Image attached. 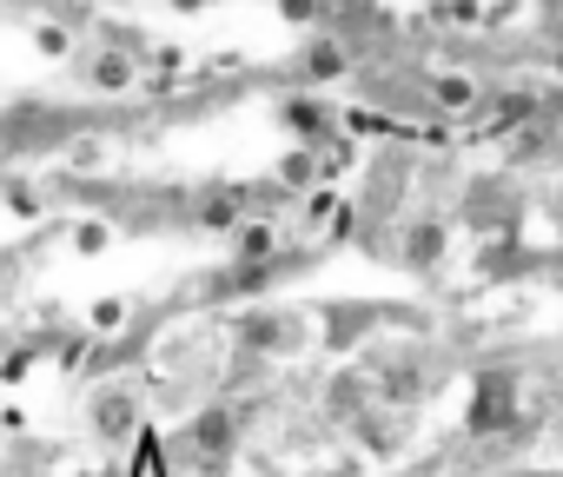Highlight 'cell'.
<instances>
[{
  "label": "cell",
  "instance_id": "6da1fadb",
  "mask_svg": "<svg viewBox=\"0 0 563 477\" xmlns=\"http://www.w3.org/2000/svg\"><path fill=\"white\" fill-rule=\"evenodd\" d=\"M186 444H192V457H199V464H225V457H232V444H239V418H232L225 404H206V411L186 424Z\"/></svg>",
  "mask_w": 563,
  "mask_h": 477
},
{
  "label": "cell",
  "instance_id": "7a4b0ae2",
  "mask_svg": "<svg viewBox=\"0 0 563 477\" xmlns=\"http://www.w3.org/2000/svg\"><path fill=\"white\" fill-rule=\"evenodd\" d=\"M140 60H146V54H133V47L87 54V87H93V93H126V87L140 80Z\"/></svg>",
  "mask_w": 563,
  "mask_h": 477
},
{
  "label": "cell",
  "instance_id": "3957f363",
  "mask_svg": "<svg viewBox=\"0 0 563 477\" xmlns=\"http://www.w3.org/2000/svg\"><path fill=\"white\" fill-rule=\"evenodd\" d=\"M352 74V47L339 41V34H319L306 54H299V80H312V87H325V80H345Z\"/></svg>",
  "mask_w": 563,
  "mask_h": 477
},
{
  "label": "cell",
  "instance_id": "277c9868",
  "mask_svg": "<svg viewBox=\"0 0 563 477\" xmlns=\"http://www.w3.org/2000/svg\"><path fill=\"white\" fill-rule=\"evenodd\" d=\"M87 418H93V437L120 444V437H133V424H140V398H133V391H100Z\"/></svg>",
  "mask_w": 563,
  "mask_h": 477
},
{
  "label": "cell",
  "instance_id": "5b68a950",
  "mask_svg": "<svg viewBox=\"0 0 563 477\" xmlns=\"http://www.w3.org/2000/svg\"><path fill=\"white\" fill-rule=\"evenodd\" d=\"M278 120H286L306 146H325V140H332V107H325V100H312V93H292L286 107H278Z\"/></svg>",
  "mask_w": 563,
  "mask_h": 477
},
{
  "label": "cell",
  "instance_id": "8992f818",
  "mask_svg": "<svg viewBox=\"0 0 563 477\" xmlns=\"http://www.w3.org/2000/svg\"><path fill=\"white\" fill-rule=\"evenodd\" d=\"M424 100L438 113H471L477 107V80L471 74H424Z\"/></svg>",
  "mask_w": 563,
  "mask_h": 477
},
{
  "label": "cell",
  "instance_id": "52a82bcc",
  "mask_svg": "<svg viewBox=\"0 0 563 477\" xmlns=\"http://www.w3.org/2000/svg\"><path fill=\"white\" fill-rule=\"evenodd\" d=\"M232 253H239V266H265V259L278 253V232H272V219H265V212H252V219L232 232Z\"/></svg>",
  "mask_w": 563,
  "mask_h": 477
},
{
  "label": "cell",
  "instance_id": "ba28073f",
  "mask_svg": "<svg viewBox=\"0 0 563 477\" xmlns=\"http://www.w3.org/2000/svg\"><path fill=\"white\" fill-rule=\"evenodd\" d=\"M438 259H444V225H438V219H411V225H405V266L424 273V266H438Z\"/></svg>",
  "mask_w": 563,
  "mask_h": 477
},
{
  "label": "cell",
  "instance_id": "9c48e42d",
  "mask_svg": "<svg viewBox=\"0 0 563 477\" xmlns=\"http://www.w3.org/2000/svg\"><path fill=\"white\" fill-rule=\"evenodd\" d=\"M199 225L206 232H239L245 225V192L232 186V192H206L199 199Z\"/></svg>",
  "mask_w": 563,
  "mask_h": 477
},
{
  "label": "cell",
  "instance_id": "30bf717a",
  "mask_svg": "<svg viewBox=\"0 0 563 477\" xmlns=\"http://www.w3.org/2000/svg\"><path fill=\"white\" fill-rule=\"evenodd\" d=\"M325 173V159H319V146H292L286 159H278V192H306L312 179Z\"/></svg>",
  "mask_w": 563,
  "mask_h": 477
},
{
  "label": "cell",
  "instance_id": "8fae6325",
  "mask_svg": "<svg viewBox=\"0 0 563 477\" xmlns=\"http://www.w3.org/2000/svg\"><path fill=\"white\" fill-rule=\"evenodd\" d=\"M27 34H34V47L47 60H67L74 54V27H60V21H27Z\"/></svg>",
  "mask_w": 563,
  "mask_h": 477
},
{
  "label": "cell",
  "instance_id": "7c38bea8",
  "mask_svg": "<svg viewBox=\"0 0 563 477\" xmlns=\"http://www.w3.org/2000/svg\"><path fill=\"white\" fill-rule=\"evenodd\" d=\"M126 477H173L166 457H159V437H153V431H140V451H133V470H126Z\"/></svg>",
  "mask_w": 563,
  "mask_h": 477
},
{
  "label": "cell",
  "instance_id": "4fadbf2b",
  "mask_svg": "<svg viewBox=\"0 0 563 477\" xmlns=\"http://www.w3.org/2000/svg\"><path fill=\"white\" fill-rule=\"evenodd\" d=\"M67 166H74V173H100V166H107V140H74V146H67Z\"/></svg>",
  "mask_w": 563,
  "mask_h": 477
},
{
  "label": "cell",
  "instance_id": "5bb4252c",
  "mask_svg": "<svg viewBox=\"0 0 563 477\" xmlns=\"http://www.w3.org/2000/svg\"><path fill=\"white\" fill-rule=\"evenodd\" d=\"M278 14H286L292 27H312V21H325V14H332V0H278Z\"/></svg>",
  "mask_w": 563,
  "mask_h": 477
},
{
  "label": "cell",
  "instance_id": "9a60e30c",
  "mask_svg": "<svg viewBox=\"0 0 563 477\" xmlns=\"http://www.w3.org/2000/svg\"><path fill=\"white\" fill-rule=\"evenodd\" d=\"M120 325H126V299H100L87 312V332H120Z\"/></svg>",
  "mask_w": 563,
  "mask_h": 477
},
{
  "label": "cell",
  "instance_id": "2e32d148",
  "mask_svg": "<svg viewBox=\"0 0 563 477\" xmlns=\"http://www.w3.org/2000/svg\"><path fill=\"white\" fill-rule=\"evenodd\" d=\"M107 246V225H74V253H100Z\"/></svg>",
  "mask_w": 563,
  "mask_h": 477
},
{
  "label": "cell",
  "instance_id": "e0dca14e",
  "mask_svg": "<svg viewBox=\"0 0 563 477\" xmlns=\"http://www.w3.org/2000/svg\"><path fill=\"white\" fill-rule=\"evenodd\" d=\"M173 8H186V14H192V8H206V0H173Z\"/></svg>",
  "mask_w": 563,
  "mask_h": 477
},
{
  "label": "cell",
  "instance_id": "ac0fdd59",
  "mask_svg": "<svg viewBox=\"0 0 563 477\" xmlns=\"http://www.w3.org/2000/svg\"><path fill=\"white\" fill-rule=\"evenodd\" d=\"M556 80H563V54H556Z\"/></svg>",
  "mask_w": 563,
  "mask_h": 477
},
{
  "label": "cell",
  "instance_id": "d6986e66",
  "mask_svg": "<svg viewBox=\"0 0 563 477\" xmlns=\"http://www.w3.org/2000/svg\"><path fill=\"white\" fill-rule=\"evenodd\" d=\"M556 14H563V0H556Z\"/></svg>",
  "mask_w": 563,
  "mask_h": 477
},
{
  "label": "cell",
  "instance_id": "ffe728a7",
  "mask_svg": "<svg viewBox=\"0 0 563 477\" xmlns=\"http://www.w3.org/2000/svg\"><path fill=\"white\" fill-rule=\"evenodd\" d=\"M93 477H107V470H93Z\"/></svg>",
  "mask_w": 563,
  "mask_h": 477
}]
</instances>
